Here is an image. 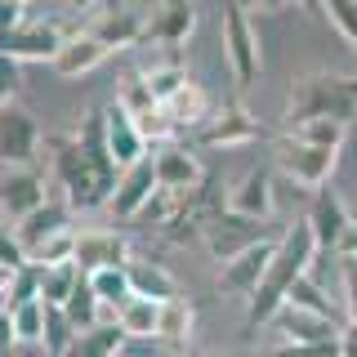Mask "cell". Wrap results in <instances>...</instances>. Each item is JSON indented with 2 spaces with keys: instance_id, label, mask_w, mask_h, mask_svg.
Segmentation results:
<instances>
[{
  "instance_id": "24",
  "label": "cell",
  "mask_w": 357,
  "mask_h": 357,
  "mask_svg": "<svg viewBox=\"0 0 357 357\" xmlns=\"http://www.w3.org/2000/svg\"><path fill=\"white\" fill-rule=\"evenodd\" d=\"M130 335L121 331V321H98V326L89 331H76L72 349H67V357H121V349H126Z\"/></svg>"
},
{
  "instance_id": "23",
  "label": "cell",
  "mask_w": 357,
  "mask_h": 357,
  "mask_svg": "<svg viewBox=\"0 0 357 357\" xmlns=\"http://www.w3.org/2000/svg\"><path fill=\"white\" fill-rule=\"evenodd\" d=\"M67 215H72V206H67V201H45L40 210H31L27 219L14 223V232H18V241L31 250V245H40V241H50V237H63V232H72Z\"/></svg>"
},
{
  "instance_id": "29",
  "label": "cell",
  "mask_w": 357,
  "mask_h": 357,
  "mask_svg": "<svg viewBox=\"0 0 357 357\" xmlns=\"http://www.w3.org/2000/svg\"><path fill=\"white\" fill-rule=\"evenodd\" d=\"M143 81H148V89L165 103V98H174L178 89L192 81V76H188V63L178 59V54H165V59L156 63V67H148V72H143Z\"/></svg>"
},
{
  "instance_id": "14",
  "label": "cell",
  "mask_w": 357,
  "mask_h": 357,
  "mask_svg": "<svg viewBox=\"0 0 357 357\" xmlns=\"http://www.w3.org/2000/svg\"><path fill=\"white\" fill-rule=\"evenodd\" d=\"M45 174L36 165H22V170H5L0 174V215L5 219H27L31 210L45 206Z\"/></svg>"
},
{
  "instance_id": "39",
  "label": "cell",
  "mask_w": 357,
  "mask_h": 357,
  "mask_svg": "<svg viewBox=\"0 0 357 357\" xmlns=\"http://www.w3.org/2000/svg\"><path fill=\"white\" fill-rule=\"evenodd\" d=\"M321 14L335 22V31L344 36V45L357 54V0H321Z\"/></svg>"
},
{
  "instance_id": "38",
  "label": "cell",
  "mask_w": 357,
  "mask_h": 357,
  "mask_svg": "<svg viewBox=\"0 0 357 357\" xmlns=\"http://www.w3.org/2000/svg\"><path fill=\"white\" fill-rule=\"evenodd\" d=\"M31 299H40V268H18L14 277H9V295H5V312H14L22 304H31Z\"/></svg>"
},
{
  "instance_id": "47",
  "label": "cell",
  "mask_w": 357,
  "mask_h": 357,
  "mask_svg": "<svg viewBox=\"0 0 357 357\" xmlns=\"http://www.w3.org/2000/svg\"><path fill=\"white\" fill-rule=\"evenodd\" d=\"M335 255H340V259H357V219L349 223V232H344V241H340Z\"/></svg>"
},
{
  "instance_id": "41",
  "label": "cell",
  "mask_w": 357,
  "mask_h": 357,
  "mask_svg": "<svg viewBox=\"0 0 357 357\" xmlns=\"http://www.w3.org/2000/svg\"><path fill=\"white\" fill-rule=\"evenodd\" d=\"M264 357H340V340H335V344H290V340H282L277 349H268Z\"/></svg>"
},
{
  "instance_id": "34",
  "label": "cell",
  "mask_w": 357,
  "mask_h": 357,
  "mask_svg": "<svg viewBox=\"0 0 357 357\" xmlns=\"http://www.w3.org/2000/svg\"><path fill=\"white\" fill-rule=\"evenodd\" d=\"M27 264L50 273V268H63V264H76V232H63V237H50L40 245L27 250Z\"/></svg>"
},
{
  "instance_id": "35",
  "label": "cell",
  "mask_w": 357,
  "mask_h": 357,
  "mask_svg": "<svg viewBox=\"0 0 357 357\" xmlns=\"http://www.w3.org/2000/svg\"><path fill=\"white\" fill-rule=\"evenodd\" d=\"M72 340H76V326L67 321V312L45 304V335H40V353H45V357H67Z\"/></svg>"
},
{
  "instance_id": "43",
  "label": "cell",
  "mask_w": 357,
  "mask_h": 357,
  "mask_svg": "<svg viewBox=\"0 0 357 357\" xmlns=\"http://www.w3.org/2000/svg\"><path fill=\"white\" fill-rule=\"evenodd\" d=\"M340 282H344V312L357 321V259H340Z\"/></svg>"
},
{
  "instance_id": "50",
  "label": "cell",
  "mask_w": 357,
  "mask_h": 357,
  "mask_svg": "<svg viewBox=\"0 0 357 357\" xmlns=\"http://www.w3.org/2000/svg\"><path fill=\"white\" fill-rule=\"evenodd\" d=\"M9 277H14V273L0 264V308H5V295H9Z\"/></svg>"
},
{
  "instance_id": "8",
  "label": "cell",
  "mask_w": 357,
  "mask_h": 357,
  "mask_svg": "<svg viewBox=\"0 0 357 357\" xmlns=\"http://www.w3.org/2000/svg\"><path fill=\"white\" fill-rule=\"evenodd\" d=\"M273 255H277V241L264 237L255 245H245V250H237L232 259L219 264V290L223 295H255V286L264 282V273L273 268Z\"/></svg>"
},
{
  "instance_id": "3",
  "label": "cell",
  "mask_w": 357,
  "mask_h": 357,
  "mask_svg": "<svg viewBox=\"0 0 357 357\" xmlns=\"http://www.w3.org/2000/svg\"><path fill=\"white\" fill-rule=\"evenodd\" d=\"M308 121H353V98L344 94V76H304L290 89L286 126H308Z\"/></svg>"
},
{
  "instance_id": "25",
  "label": "cell",
  "mask_w": 357,
  "mask_h": 357,
  "mask_svg": "<svg viewBox=\"0 0 357 357\" xmlns=\"http://www.w3.org/2000/svg\"><path fill=\"white\" fill-rule=\"evenodd\" d=\"M165 116L174 121V130H188V126H206L210 112H215V103H210V94L201 89L197 81H188L183 89H178L174 98H165Z\"/></svg>"
},
{
  "instance_id": "51",
  "label": "cell",
  "mask_w": 357,
  "mask_h": 357,
  "mask_svg": "<svg viewBox=\"0 0 357 357\" xmlns=\"http://www.w3.org/2000/svg\"><path fill=\"white\" fill-rule=\"evenodd\" d=\"M344 94H349L353 107H357V76H344Z\"/></svg>"
},
{
  "instance_id": "19",
  "label": "cell",
  "mask_w": 357,
  "mask_h": 357,
  "mask_svg": "<svg viewBox=\"0 0 357 357\" xmlns=\"http://www.w3.org/2000/svg\"><path fill=\"white\" fill-rule=\"evenodd\" d=\"M103 116H107V152L116 161V170H130V165L148 161V139L139 134V126H134L126 112L112 103V107H103Z\"/></svg>"
},
{
  "instance_id": "26",
  "label": "cell",
  "mask_w": 357,
  "mask_h": 357,
  "mask_svg": "<svg viewBox=\"0 0 357 357\" xmlns=\"http://www.w3.org/2000/svg\"><path fill=\"white\" fill-rule=\"evenodd\" d=\"M121 112H126L130 121H143L148 112L161 107V98L148 89V81H143V72H121V81H116V98H112Z\"/></svg>"
},
{
  "instance_id": "16",
  "label": "cell",
  "mask_w": 357,
  "mask_h": 357,
  "mask_svg": "<svg viewBox=\"0 0 357 357\" xmlns=\"http://www.w3.org/2000/svg\"><path fill=\"white\" fill-rule=\"evenodd\" d=\"M134 259L130 241L121 232H107V228H85L76 232V268L81 273H98V268H126Z\"/></svg>"
},
{
  "instance_id": "18",
  "label": "cell",
  "mask_w": 357,
  "mask_h": 357,
  "mask_svg": "<svg viewBox=\"0 0 357 357\" xmlns=\"http://www.w3.org/2000/svg\"><path fill=\"white\" fill-rule=\"evenodd\" d=\"M223 210H232V215H241V219L264 223L268 215H273V174H268V170L241 174L237 183L228 188V201H223Z\"/></svg>"
},
{
  "instance_id": "31",
  "label": "cell",
  "mask_w": 357,
  "mask_h": 357,
  "mask_svg": "<svg viewBox=\"0 0 357 357\" xmlns=\"http://www.w3.org/2000/svg\"><path fill=\"white\" fill-rule=\"evenodd\" d=\"M290 308H304V312H317V317H326V321H349V312L344 308H335V299L326 295V290H321L317 282H312V273L304 277V282H299L295 290H290Z\"/></svg>"
},
{
  "instance_id": "32",
  "label": "cell",
  "mask_w": 357,
  "mask_h": 357,
  "mask_svg": "<svg viewBox=\"0 0 357 357\" xmlns=\"http://www.w3.org/2000/svg\"><path fill=\"white\" fill-rule=\"evenodd\" d=\"M192 331H197V312H192V304H188L183 295L170 299V304H161V335H156V340L188 344V340H192Z\"/></svg>"
},
{
  "instance_id": "21",
  "label": "cell",
  "mask_w": 357,
  "mask_h": 357,
  "mask_svg": "<svg viewBox=\"0 0 357 357\" xmlns=\"http://www.w3.org/2000/svg\"><path fill=\"white\" fill-rule=\"evenodd\" d=\"M126 273H130V286H134L139 299H152V304H170V299H178V277L165 264L148 259V255H134V259L126 264Z\"/></svg>"
},
{
  "instance_id": "12",
  "label": "cell",
  "mask_w": 357,
  "mask_h": 357,
  "mask_svg": "<svg viewBox=\"0 0 357 357\" xmlns=\"http://www.w3.org/2000/svg\"><path fill=\"white\" fill-rule=\"evenodd\" d=\"M255 241H264L259 237V223L232 215V210H223V215L210 210L206 223H201V245H206L215 259H232L237 250H245V245H255Z\"/></svg>"
},
{
  "instance_id": "52",
  "label": "cell",
  "mask_w": 357,
  "mask_h": 357,
  "mask_svg": "<svg viewBox=\"0 0 357 357\" xmlns=\"http://www.w3.org/2000/svg\"><path fill=\"white\" fill-rule=\"evenodd\" d=\"M22 357H45V353H40V349H31V353H22Z\"/></svg>"
},
{
  "instance_id": "49",
  "label": "cell",
  "mask_w": 357,
  "mask_h": 357,
  "mask_svg": "<svg viewBox=\"0 0 357 357\" xmlns=\"http://www.w3.org/2000/svg\"><path fill=\"white\" fill-rule=\"evenodd\" d=\"M290 5H299V9H304V14H312V18L321 14V0H290Z\"/></svg>"
},
{
  "instance_id": "45",
  "label": "cell",
  "mask_w": 357,
  "mask_h": 357,
  "mask_svg": "<svg viewBox=\"0 0 357 357\" xmlns=\"http://www.w3.org/2000/svg\"><path fill=\"white\" fill-rule=\"evenodd\" d=\"M232 5H241L245 9V14H277V9H282V5H290V0H232Z\"/></svg>"
},
{
  "instance_id": "7",
  "label": "cell",
  "mask_w": 357,
  "mask_h": 357,
  "mask_svg": "<svg viewBox=\"0 0 357 357\" xmlns=\"http://www.w3.org/2000/svg\"><path fill=\"white\" fill-rule=\"evenodd\" d=\"M45 152V134L36 126L27 107H5L0 112V165L22 170V165H36V156Z\"/></svg>"
},
{
  "instance_id": "27",
  "label": "cell",
  "mask_w": 357,
  "mask_h": 357,
  "mask_svg": "<svg viewBox=\"0 0 357 357\" xmlns=\"http://www.w3.org/2000/svg\"><path fill=\"white\" fill-rule=\"evenodd\" d=\"M85 277H89V286H94L98 304H103L112 317H116V312L134 299V286H130V273H126V268H98V273H85Z\"/></svg>"
},
{
  "instance_id": "20",
  "label": "cell",
  "mask_w": 357,
  "mask_h": 357,
  "mask_svg": "<svg viewBox=\"0 0 357 357\" xmlns=\"http://www.w3.org/2000/svg\"><path fill=\"white\" fill-rule=\"evenodd\" d=\"M107 45H98L94 36H85V31H72L63 45V54L54 59V72L63 76V81H85L89 72H98V67L107 63Z\"/></svg>"
},
{
  "instance_id": "40",
  "label": "cell",
  "mask_w": 357,
  "mask_h": 357,
  "mask_svg": "<svg viewBox=\"0 0 357 357\" xmlns=\"http://www.w3.org/2000/svg\"><path fill=\"white\" fill-rule=\"evenodd\" d=\"M22 63L14 59H0V112L5 107H18V94H22Z\"/></svg>"
},
{
  "instance_id": "36",
  "label": "cell",
  "mask_w": 357,
  "mask_h": 357,
  "mask_svg": "<svg viewBox=\"0 0 357 357\" xmlns=\"http://www.w3.org/2000/svg\"><path fill=\"white\" fill-rule=\"evenodd\" d=\"M9 317H14L18 344H27V349H40V335H45V299H31V304L14 308Z\"/></svg>"
},
{
  "instance_id": "1",
  "label": "cell",
  "mask_w": 357,
  "mask_h": 357,
  "mask_svg": "<svg viewBox=\"0 0 357 357\" xmlns=\"http://www.w3.org/2000/svg\"><path fill=\"white\" fill-rule=\"evenodd\" d=\"M317 259H321V250H317V241H312L308 219H295V223H290V232L277 241L273 268H268L264 282L255 286V295L245 299V312H250L255 326H273V317L290 304V290L312 273V264H317Z\"/></svg>"
},
{
  "instance_id": "10",
  "label": "cell",
  "mask_w": 357,
  "mask_h": 357,
  "mask_svg": "<svg viewBox=\"0 0 357 357\" xmlns=\"http://www.w3.org/2000/svg\"><path fill=\"white\" fill-rule=\"evenodd\" d=\"M304 219H308L312 241H317V250H321V255H335V250H340L344 232H349V223H353L349 206H344V197L335 192L331 183L312 192V201H308V215H304Z\"/></svg>"
},
{
  "instance_id": "22",
  "label": "cell",
  "mask_w": 357,
  "mask_h": 357,
  "mask_svg": "<svg viewBox=\"0 0 357 357\" xmlns=\"http://www.w3.org/2000/svg\"><path fill=\"white\" fill-rule=\"evenodd\" d=\"M273 326L282 331V340L290 344H335L340 340V321H326V317H317V312H304V308H282L273 317Z\"/></svg>"
},
{
  "instance_id": "44",
  "label": "cell",
  "mask_w": 357,
  "mask_h": 357,
  "mask_svg": "<svg viewBox=\"0 0 357 357\" xmlns=\"http://www.w3.org/2000/svg\"><path fill=\"white\" fill-rule=\"evenodd\" d=\"M18 349V331H14V317L0 308V357H14Z\"/></svg>"
},
{
  "instance_id": "46",
  "label": "cell",
  "mask_w": 357,
  "mask_h": 357,
  "mask_svg": "<svg viewBox=\"0 0 357 357\" xmlns=\"http://www.w3.org/2000/svg\"><path fill=\"white\" fill-rule=\"evenodd\" d=\"M340 357H357V321H344V331H340Z\"/></svg>"
},
{
  "instance_id": "28",
  "label": "cell",
  "mask_w": 357,
  "mask_h": 357,
  "mask_svg": "<svg viewBox=\"0 0 357 357\" xmlns=\"http://www.w3.org/2000/svg\"><path fill=\"white\" fill-rule=\"evenodd\" d=\"M116 321H121V331H126L130 340H156V335H161V304L134 295L130 304L116 312Z\"/></svg>"
},
{
  "instance_id": "13",
  "label": "cell",
  "mask_w": 357,
  "mask_h": 357,
  "mask_svg": "<svg viewBox=\"0 0 357 357\" xmlns=\"http://www.w3.org/2000/svg\"><path fill=\"white\" fill-rule=\"evenodd\" d=\"M156 192H161V178H156V165H152V156H148V161H139V165H130V170H121L116 192H112L107 210H112L116 219H139L143 206H148Z\"/></svg>"
},
{
  "instance_id": "33",
  "label": "cell",
  "mask_w": 357,
  "mask_h": 357,
  "mask_svg": "<svg viewBox=\"0 0 357 357\" xmlns=\"http://www.w3.org/2000/svg\"><path fill=\"white\" fill-rule=\"evenodd\" d=\"M81 268L76 264H63V268H50V273H40V299L50 308H67V299H72V290L81 286Z\"/></svg>"
},
{
  "instance_id": "11",
  "label": "cell",
  "mask_w": 357,
  "mask_h": 357,
  "mask_svg": "<svg viewBox=\"0 0 357 357\" xmlns=\"http://www.w3.org/2000/svg\"><path fill=\"white\" fill-rule=\"evenodd\" d=\"M192 31H197V0H161L156 14L148 18V27H143V40L178 54L192 40Z\"/></svg>"
},
{
  "instance_id": "5",
  "label": "cell",
  "mask_w": 357,
  "mask_h": 357,
  "mask_svg": "<svg viewBox=\"0 0 357 357\" xmlns=\"http://www.w3.org/2000/svg\"><path fill=\"white\" fill-rule=\"evenodd\" d=\"M72 31H63L59 18H22L14 31L0 36V54L14 63H54Z\"/></svg>"
},
{
  "instance_id": "17",
  "label": "cell",
  "mask_w": 357,
  "mask_h": 357,
  "mask_svg": "<svg viewBox=\"0 0 357 357\" xmlns=\"http://www.w3.org/2000/svg\"><path fill=\"white\" fill-rule=\"evenodd\" d=\"M259 121L250 116L241 103H228L223 112H215V116L201 126V143L206 148H245V143L259 139Z\"/></svg>"
},
{
  "instance_id": "42",
  "label": "cell",
  "mask_w": 357,
  "mask_h": 357,
  "mask_svg": "<svg viewBox=\"0 0 357 357\" xmlns=\"http://www.w3.org/2000/svg\"><path fill=\"white\" fill-rule=\"evenodd\" d=\"M0 264L9 268V273H18V268H27V245L18 241L14 228H5L0 223Z\"/></svg>"
},
{
  "instance_id": "6",
  "label": "cell",
  "mask_w": 357,
  "mask_h": 357,
  "mask_svg": "<svg viewBox=\"0 0 357 357\" xmlns=\"http://www.w3.org/2000/svg\"><path fill=\"white\" fill-rule=\"evenodd\" d=\"M277 165H282V174L290 183L317 192V188L331 183L335 165H340V148H317V143H299L295 134H286L282 148H277Z\"/></svg>"
},
{
  "instance_id": "48",
  "label": "cell",
  "mask_w": 357,
  "mask_h": 357,
  "mask_svg": "<svg viewBox=\"0 0 357 357\" xmlns=\"http://www.w3.org/2000/svg\"><path fill=\"white\" fill-rule=\"evenodd\" d=\"M63 9H67V14H94L98 0H63Z\"/></svg>"
},
{
  "instance_id": "2",
  "label": "cell",
  "mask_w": 357,
  "mask_h": 357,
  "mask_svg": "<svg viewBox=\"0 0 357 357\" xmlns=\"http://www.w3.org/2000/svg\"><path fill=\"white\" fill-rule=\"evenodd\" d=\"M45 152H50V170L59 178V188H63V197H67L72 210H103L112 201L121 170H98V165L81 152V143H76L72 134L45 139Z\"/></svg>"
},
{
  "instance_id": "30",
  "label": "cell",
  "mask_w": 357,
  "mask_h": 357,
  "mask_svg": "<svg viewBox=\"0 0 357 357\" xmlns=\"http://www.w3.org/2000/svg\"><path fill=\"white\" fill-rule=\"evenodd\" d=\"M67 321H72L76 331H89V326H98V321H112V312L98 304V295H94V286H89V277H81V286L72 290V299H67Z\"/></svg>"
},
{
  "instance_id": "15",
  "label": "cell",
  "mask_w": 357,
  "mask_h": 357,
  "mask_svg": "<svg viewBox=\"0 0 357 357\" xmlns=\"http://www.w3.org/2000/svg\"><path fill=\"white\" fill-rule=\"evenodd\" d=\"M156 165V178H161V188H170V192H197V188H206V165H201V156L192 148H183V143H161L152 156Z\"/></svg>"
},
{
  "instance_id": "9",
  "label": "cell",
  "mask_w": 357,
  "mask_h": 357,
  "mask_svg": "<svg viewBox=\"0 0 357 357\" xmlns=\"http://www.w3.org/2000/svg\"><path fill=\"white\" fill-rule=\"evenodd\" d=\"M143 27H148V22H143L139 14H134L130 5H121V0H107V5H98L94 14L85 18V36H94L98 45H107L112 54L116 50H130V45H139L143 40Z\"/></svg>"
},
{
  "instance_id": "4",
  "label": "cell",
  "mask_w": 357,
  "mask_h": 357,
  "mask_svg": "<svg viewBox=\"0 0 357 357\" xmlns=\"http://www.w3.org/2000/svg\"><path fill=\"white\" fill-rule=\"evenodd\" d=\"M219 27H223V59H228V72H232V85L250 89V81L259 76V40H255V18L245 14L241 5H223L219 14Z\"/></svg>"
},
{
  "instance_id": "37",
  "label": "cell",
  "mask_w": 357,
  "mask_h": 357,
  "mask_svg": "<svg viewBox=\"0 0 357 357\" xmlns=\"http://www.w3.org/2000/svg\"><path fill=\"white\" fill-rule=\"evenodd\" d=\"M286 134H295L299 143H317V148H344L349 126H340V121H308V126H286Z\"/></svg>"
}]
</instances>
